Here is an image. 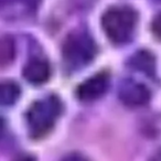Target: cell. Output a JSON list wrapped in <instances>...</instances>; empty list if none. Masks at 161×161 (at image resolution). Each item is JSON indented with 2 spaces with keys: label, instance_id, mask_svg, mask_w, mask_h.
<instances>
[{
  "label": "cell",
  "instance_id": "obj_1",
  "mask_svg": "<svg viewBox=\"0 0 161 161\" xmlns=\"http://www.w3.org/2000/svg\"><path fill=\"white\" fill-rule=\"evenodd\" d=\"M137 25V14L129 7H113L102 18V27L106 36L115 44L130 40Z\"/></svg>",
  "mask_w": 161,
  "mask_h": 161
},
{
  "label": "cell",
  "instance_id": "obj_2",
  "mask_svg": "<svg viewBox=\"0 0 161 161\" xmlns=\"http://www.w3.org/2000/svg\"><path fill=\"white\" fill-rule=\"evenodd\" d=\"M62 105L56 96H47L34 102L27 112V125L32 136H43L54 126Z\"/></svg>",
  "mask_w": 161,
  "mask_h": 161
},
{
  "label": "cell",
  "instance_id": "obj_3",
  "mask_svg": "<svg viewBox=\"0 0 161 161\" xmlns=\"http://www.w3.org/2000/svg\"><path fill=\"white\" fill-rule=\"evenodd\" d=\"M63 58L72 69L87 65L96 55V44L85 32H75L69 36L62 49Z\"/></svg>",
  "mask_w": 161,
  "mask_h": 161
},
{
  "label": "cell",
  "instance_id": "obj_4",
  "mask_svg": "<svg viewBox=\"0 0 161 161\" xmlns=\"http://www.w3.org/2000/svg\"><path fill=\"white\" fill-rule=\"evenodd\" d=\"M121 103L129 107H141L150 101V90L138 80H126L121 82L118 90Z\"/></svg>",
  "mask_w": 161,
  "mask_h": 161
},
{
  "label": "cell",
  "instance_id": "obj_5",
  "mask_svg": "<svg viewBox=\"0 0 161 161\" xmlns=\"http://www.w3.org/2000/svg\"><path fill=\"white\" fill-rule=\"evenodd\" d=\"M109 77L105 73H98L88 77L77 88V97L82 102H94L101 98L108 90Z\"/></svg>",
  "mask_w": 161,
  "mask_h": 161
},
{
  "label": "cell",
  "instance_id": "obj_6",
  "mask_svg": "<svg viewBox=\"0 0 161 161\" xmlns=\"http://www.w3.org/2000/svg\"><path fill=\"white\" fill-rule=\"evenodd\" d=\"M50 74V65L43 58H33L29 61L23 69V77L32 85L44 84L49 80Z\"/></svg>",
  "mask_w": 161,
  "mask_h": 161
},
{
  "label": "cell",
  "instance_id": "obj_7",
  "mask_svg": "<svg viewBox=\"0 0 161 161\" xmlns=\"http://www.w3.org/2000/svg\"><path fill=\"white\" fill-rule=\"evenodd\" d=\"M20 87L12 80L0 82V106H10L18 101Z\"/></svg>",
  "mask_w": 161,
  "mask_h": 161
},
{
  "label": "cell",
  "instance_id": "obj_8",
  "mask_svg": "<svg viewBox=\"0 0 161 161\" xmlns=\"http://www.w3.org/2000/svg\"><path fill=\"white\" fill-rule=\"evenodd\" d=\"M131 66L147 75L154 73V58L148 51H139L132 56Z\"/></svg>",
  "mask_w": 161,
  "mask_h": 161
},
{
  "label": "cell",
  "instance_id": "obj_9",
  "mask_svg": "<svg viewBox=\"0 0 161 161\" xmlns=\"http://www.w3.org/2000/svg\"><path fill=\"white\" fill-rule=\"evenodd\" d=\"M16 43L11 36H0V65L5 66L14 61L16 56Z\"/></svg>",
  "mask_w": 161,
  "mask_h": 161
},
{
  "label": "cell",
  "instance_id": "obj_10",
  "mask_svg": "<svg viewBox=\"0 0 161 161\" xmlns=\"http://www.w3.org/2000/svg\"><path fill=\"white\" fill-rule=\"evenodd\" d=\"M151 29L154 36L161 40V14L156 16V18L153 19L151 25Z\"/></svg>",
  "mask_w": 161,
  "mask_h": 161
},
{
  "label": "cell",
  "instance_id": "obj_11",
  "mask_svg": "<svg viewBox=\"0 0 161 161\" xmlns=\"http://www.w3.org/2000/svg\"><path fill=\"white\" fill-rule=\"evenodd\" d=\"M61 161H87V159L80 153H71L64 157Z\"/></svg>",
  "mask_w": 161,
  "mask_h": 161
},
{
  "label": "cell",
  "instance_id": "obj_12",
  "mask_svg": "<svg viewBox=\"0 0 161 161\" xmlns=\"http://www.w3.org/2000/svg\"><path fill=\"white\" fill-rule=\"evenodd\" d=\"M19 1H21L23 5L29 8H36L41 3V0H19Z\"/></svg>",
  "mask_w": 161,
  "mask_h": 161
},
{
  "label": "cell",
  "instance_id": "obj_13",
  "mask_svg": "<svg viewBox=\"0 0 161 161\" xmlns=\"http://www.w3.org/2000/svg\"><path fill=\"white\" fill-rule=\"evenodd\" d=\"M149 161H161V149L158 150V151L151 157V159H150Z\"/></svg>",
  "mask_w": 161,
  "mask_h": 161
},
{
  "label": "cell",
  "instance_id": "obj_14",
  "mask_svg": "<svg viewBox=\"0 0 161 161\" xmlns=\"http://www.w3.org/2000/svg\"><path fill=\"white\" fill-rule=\"evenodd\" d=\"M14 161H34L33 158L30 156H21L19 157V158H17Z\"/></svg>",
  "mask_w": 161,
  "mask_h": 161
},
{
  "label": "cell",
  "instance_id": "obj_15",
  "mask_svg": "<svg viewBox=\"0 0 161 161\" xmlns=\"http://www.w3.org/2000/svg\"><path fill=\"white\" fill-rule=\"evenodd\" d=\"M3 130H5V123H3V119L0 118V138H1V136H3Z\"/></svg>",
  "mask_w": 161,
  "mask_h": 161
}]
</instances>
